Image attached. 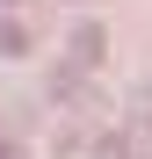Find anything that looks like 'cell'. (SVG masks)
Listing matches in <instances>:
<instances>
[{
  "instance_id": "cell-1",
  "label": "cell",
  "mask_w": 152,
  "mask_h": 159,
  "mask_svg": "<svg viewBox=\"0 0 152 159\" xmlns=\"http://www.w3.org/2000/svg\"><path fill=\"white\" fill-rule=\"evenodd\" d=\"M65 58H72V65H87V72H101V58H109V36H101V22H72Z\"/></svg>"
},
{
  "instance_id": "cell-4",
  "label": "cell",
  "mask_w": 152,
  "mask_h": 159,
  "mask_svg": "<svg viewBox=\"0 0 152 159\" xmlns=\"http://www.w3.org/2000/svg\"><path fill=\"white\" fill-rule=\"evenodd\" d=\"M0 159H7V138H0Z\"/></svg>"
},
{
  "instance_id": "cell-2",
  "label": "cell",
  "mask_w": 152,
  "mask_h": 159,
  "mask_svg": "<svg viewBox=\"0 0 152 159\" xmlns=\"http://www.w3.org/2000/svg\"><path fill=\"white\" fill-rule=\"evenodd\" d=\"M87 80H94L87 65H72V58H65V65H58V80H51V101H72V109H80V101H94Z\"/></svg>"
},
{
  "instance_id": "cell-3",
  "label": "cell",
  "mask_w": 152,
  "mask_h": 159,
  "mask_svg": "<svg viewBox=\"0 0 152 159\" xmlns=\"http://www.w3.org/2000/svg\"><path fill=\"white\" fill-rule=\"evenodd\" d=\"M36 51V36L22 29V22H7V29H0V58H29Z\"/></svg>"
}]
</instances>
